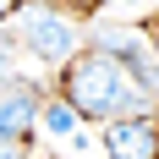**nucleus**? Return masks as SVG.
I'll list each match as a JSON object with an SVG mask.
<instances>
[{
  "label": "nucleus",
  "mask_w": 159,
  "mask_h": 159,
  "mask_svg": "<svg viewBox=\"0 0 159 159\" xmlns=\"http://www.w3.org/2000/svg\"><path fill=\"white\" fill-rule=\"evenodd\" d=\"M61 99L82 121H104V126L154 110V99L143 93V82L132 77L115 55H104V49H82L77 61L61 71Z\"/></svg>",
  "instance_id": "obj_1"
},
{
  "label": "nucleus",
  "mask_w": 159,
  "mask_h": 159,
  "mask_svg": "<svg viewBox=\"0 0 159 159\" xmlns=\"http://www.w3.org/2000/svg\"><path fill=\"white\" fill-rule=\"evenodd\" d=\"M16 39L28 44L33 61L66 71V66L82 55V39H88V33H82L77 16H66L61 6H49V0H22V6H16Z\"/></svg>",
  "instance_id": "obj_2"
},
{
  "label": "nucleus",
  "mask_w": 159,
  "mask_h": 159,
  "mask_svg": "<svg viewBox=\"0 0 159 159\" xmlns=\"http://www.w3.org/2000/svg\"><path fill=\"white\" fill-rule=\"evenodd\" d=\"M88 49L115 55L132 77L143 82V93L159 99V55H154V44H148V33L137 28V22H93V28H88Z\"/></svg>",
  "instance_id": "obj_3"
},
{
  "label": "nucleus",
  "mask_w": 159,
  "mask_h": 159,
  "mask_svg": "<svg viewBox=\"0 0 159 159\" xmlns=\"http://www.w3.org/2000/svg\"><path fill=\"white\" fill-rule=\"evenodd\" d=\"M104 159H159V110L104 126Z\"/></svg>",
  "instance_id": "obj_4"
},
{
  "label": "nucleus",
  "mask_w": 159,
  "mask_h": 159,
  "mask_svg": "<svg viewBox=\"0 0 159 159\" xmlns=\"http://www.w3.org/2000/svg\"><path fill=\"white\" fill-rule=\"evenodd\" d=\"M39 115H44V93L33 82H22V77L0 82V137L6 143H28V132L39 126Z\"/></svg>",
  "instance_id": "obj_5"
},
{
  "label": "nucleus",
  "mask_w": 159,
  "mask_h": 159,
  "mask_svg": "<svg viewBox=\"0 0 159 159\" xmlns=\"http://www.w3.org/2000/svg\"><path fill=\"white\" fill-rule=\"evenodd\" d=\"M77 121H82V115L71 110L66 99H49V104H44V115H39V126H44L49 137H71V132H77Z\"/></svg>",
  "instance_id": "obj_6"
},
{
  "label": "nucleus",
  "mask_w": 159,
  "mask_h": 159,
  "mask_svg": "<svg viewBox=\"0 0 159 159\" xmlns=\"http://www.w3.org/2000/svg\"><path fill=\"white\" fill-rule=\"evenodd\" d=\"M0 159H28V154H22V143H6L0 137Z\"/></svg>",
  "instance_id": "obj_7"
},
{
  "label": "nucleus",
  "mask_w": 159,
  "mask_h": 159,
  "mask_svg": "<svg viewBox=\"0 0 159 159\" xmlns=\"http://www.w3.org/2000/svg\"><path fill=\"white\" fill-rule=\"evenodd\" d=\"M115 6H126V11H137V6H148V0H115Z\"/></svg>",
  "instance_id": "obj_8"
},
{
  "label": "nucleus",
  "mask_w": 159,
  "mask_h": 159,
  "mask_svg": "<svg viewBox=\"0 0 159 159\" xmlns=\"http://www.w3.org/2000/svg\"><path fill=\"white\" fill-rule=\"evenodd\" d=\"M71 6H77V11H93V6H99V0H71Z\"/></svg>",
  "instance_id": "obj_9"
},
{
  "label": "nucleus",
  "mask_w": 159,
  "mask_h": 159,
  "mask_svg": "<svg viewBox=\"0 0 159 159\" xmlns=\"http://www.w3.org/2000/svg\"><path fill=\"white\" fill-rule=\"evenodd\" d=\"M11 6H16V0H0V11H11Z\"/></svg>",
  "instance_id": "obj_10"
}]
</instances>
